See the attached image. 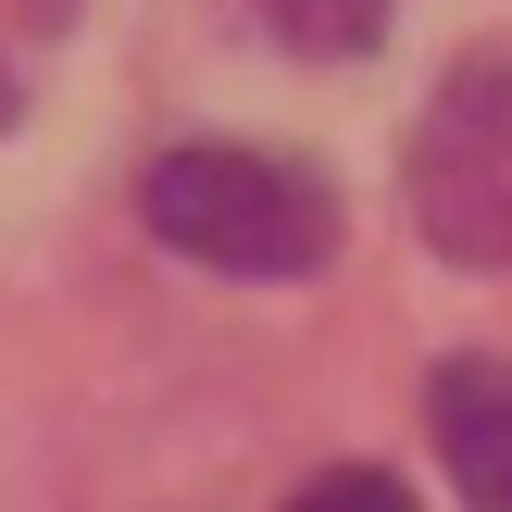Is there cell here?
<instances>
[{"label":"cell","mask_w":512,"mask_h":512,"mask_svg":"<svg viewBox=\"0 0 512 512\" xmlns=\"http://www.w3.org/2000/svg\"><path fill=\"white\" fill-rule=\"evenodd\" d=\"M138 213L175 263H213V275H313L338 263V188L288 150H250V138H188L138 175Z\"/></svg>","instance_id":"cell-1"},{"label":"cell","mask_w":512,"mask_h":512,"mask_svg":"<svg viewBox=\"0 0 512 512\" xmlns=\"http://www.w3.org/2000/svg\"><path fill=\"white\" fill-rule=\"evenodd\" d=\"M400 188L438 263H512V63H450Z\"/></svg>","instance_id":"cell-2"},{"label":"cell","mask_w":512,"mask_h":512,"mask_svg":"<svg viewBox=\"0 0 512 512\" xmlns=\"http://www.w3.org/2000/svg\"><path fill=\"white\" fill-rule=\"evenodd\" d=\"M425 438H438L450 488H463L475 512H512V363H488V350L438 363V388H425Z\"/></svg>","instance_id":"cell-3"},{"label":"cell","mask_w":512,"mask_h":512,"mask_svg":"<svg viewBox=\"0 0 512 512\" xmlns=\"http://www.w3.org/2000/svg\"><path fill=\"white\" fill-rule=\"evenodd\" d=\"M250 13H263V38L300 50V63H363L400 0H250Z\"/></svg>","instance_id":"cell-4"},{"label":"cell","mask_w":512,"mask_h":512,"mask_svg":"<svg viewBox=\"0 0 512 512\" xmlns=\"http://www.w3.org/2000/svg\"><path fill=\"white\" fill-rule=\"evenodd\" d=\"M75 13H88V0H0V138L25 125V100H38V63L75 38Z\"/></svg>","instance_id":"cell-5"},{"label":"cell","mask_w":512,"mask_h":512,"mask_svg":"<svg viewBox=\"0 0 512 512\" xmlns=\"http://www.w3.org/2000/svg\"><path fill=\"white\" fill-rule=\"evenodd\" d=\"M288 512H413V488H400V475H375V463H338V475H313Z\"/></svg>","instance_id":"cell-6"}]
</instances>
